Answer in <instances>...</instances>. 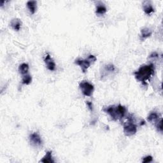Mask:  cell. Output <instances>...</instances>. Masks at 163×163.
Instances as JSON below:
<instances>
[{"instance_id":"cell-1","label":"cell","mask_w":163,"mask_h":163,"mask_svg":"<svg viewBox=\"0 0 163 163\" xmlns=\"http://www.w3.org/2000/svg\"><path fill=\"white\" fill-rule=\"evenodd\" d=\"M154 71L155 67L153 64L142 65L135 72V76L138 81L141 82L143 84H147V81L154 75Z\"/></svg>"},{"instance_id":"cell-2","label":"cell","mask_w":163,"mask_h":163,"mask_svg":"<svg viewBox=\"0 0 163 163\" xmlns=\"http://www.w3.org/2000/svg\"><path fill=\"white\" fill-rule=\"evenodd\" d=\"M103 111L108 113L111 117L112 120L115 121H121L125 117L127 113V108L119 104L118 105H112L109 107H104L103 108Z\"/></svg>"},{"instance_id":"cell-3","label":"cell","mask_w":163,"mask_h":163,"mask_svg":"<svg viewBox=\"0 0 163 163\" xmlns=\"http://www.w3.org/2000/svg\"><path fill=\"white\" fill-rule=\"evenodd\" d=\"M127 121L124 124V133L127 136L135 135L137 132V126L135 124V119L133 114L127 117Z\"/></svg>"},{"instance_id":"cell-4","label":"cell","mask_w":163,"mask_h":163,"mask_svg":"<svg viewBox=\"0 0 163 163\" xmlns=\"http://www.w3.org/2000/svg\"><path fill=\"white\" fill-rule=\"evenodd\" d=\"M96 57L93 55H90L88 56L87 59H76L75 61V64L79 65L82 70L83 73H85L87 71V69L89 68L90 66L94 63V62L96 61Z\"/></svg>"},{"instance_id":"cell-5","label":"cell","mask_w":163,"mask_h":163,"mask_svg":"<svg viewBox=\"0 0 163 163\" xmlns=\"http://www.w3.org/2000/svg\"><path fill=\"white\" fill-rule=\"evenodd\" d=\"M80 89L82 90V93L85 96H91L93 95L94 90V85L87 81L81 82L79 84Z\"/></svg>"},{"instance_id":"cell-6","label":"cell","mask_w":163,"mask_h":163,"mask_svg":"<svg viewBox=\"0 0 163 163\" xmlns=\"http://www.w3.org/2000/svg\"><path fill=\"white\" fill-rule=\"evenodd\" d=\"M30 141L31 144L35 147H41L43 145L41 138L37 133L31 134L30 136Z\"/></svg>"},{"instance_id":"cell-7","label":"cell","mask_w":163,"mask_h":163,"mask_svg":"<svg viewBox=\"0 0 163 163\" xmlns=\"http://www.w3.org/2000/svg\"><path fill=\"white\" fill-rule=\"evenodd\" d=\"M44 62L46 64V66L48 70H49L50 71H54L56 69V63L54 61L53 59L52 58L51 56L47 54L45 58H44Z\"/></svg>"},{"instance_id":"cell-8","label":"cell","mask_w":163,"mask_h":163,"mask_svg":"<svg viewBox=\"0 0 163 163\" xmlns=\"http://www.w3.org/2000/svg\"><path fill=\"white\" fill-rule=\"evenodd\" d=\"M143 9L147 15H150L151 13L154 12V8L150 1H145L143 3Z\"/></svg>"},{"instance_id":"cell-9","label":"cell","mask_w":163,"mask_h":163,"mask_svg":"<svg viewBox=\"0 0 163 163\" xmlns=\"http://www.w3.org/2000/svg\"><path fill=\"white\" fill-rule=\"evenodd\" d=\"M152 34V31L150 30L149 28L145 27L141 30L140 35V40L142 41H144L147 38H149Z\"/></svg>"},{"instance_id":"cell-10","label":"cell","mask_w":163,"mask_h":163,"mask_svg":"<svg viewBox=\"0 0 163 163\" xmlns=\"http://www.w3.org/2000/svg\"><path fill=\"white\" fill-rule=\"evenodd\" d=\"M22 26V21L19 19H13L10 22V26L15 31H19Z\"/></svg>"},{"instance_id":"cell-11","label":"cell","mask_w":163,"mask_h":163,"mask_svg":"<svg viewBox=\"0 0 163 163\" xmlns=\"http://www.w3.org/2000/svg\"><path fill=\"white\" fill-rule=\"evenodd\" d=\"M107 12V9L103 3L99 2L96 4V13L98 15H103Z\"/></svg>"},{"instance_id":"cell-12","label":"cell","mask_w":163,"mask_h":163,"mask_svg":"<svg viewBox=\"0 0 163 163\" xmlns=\"http://www.w3.org/2000/svg\"><path fill=\"white\" fill-rule=\"evenodd\" d=\"M52 151L47 152L45 156L42 158L41 160L40 161V162L44 163H54L55 161H54L53 158H52Z\"/></svg>"},{"instance_id":"cell-13","label":"cell","mask_w":163,"mask_h":163,"mask_svg":"<svg viewBox=\"0 0 163 163\" xmlns=\"http://www.w3.org/2000/svg\"><path fill=\"white\" fill-rule=\"evenodd\" d=\"M160 115L156 112H152L147 117V120L150 122H156L159 119Z\"/></svg>"},{"instance_id":"cell-14","label":"cell","mask_w":163,"mask_h":163,"mask_svg":"<svg viewBox=\"0 0 163 163\" xmlns=\"http://www.w3.org/2000/svg\"><path fill=\"white\" fill-rule=\"evenodd\" d=\"M27 7L29 9V10L32 13L34 14L37 9V1H29L27 2Z\"/></svg>"},{"instance_id":"cell-15","label":"cell","mask_w":163,"mask_h":163,"mask_svg":"<svg viewBox=\"0 0 163 163\" xmlns=\"http://www.w3.org/2000/svg\"><path fill=\"white\" fill-rule=\"evenodd\" d=\"M28 71H29V65L27 64L22 63L19 67V73L22 75L27 74Z\"/></svg>"},{"instance_id":"cell-16","label":"cell","mask_w":163,"mask_h":163,"mask_svg":"<svg viewBox=\"0 0 163 163\" xmlns=\"http://www.w3.org/2000/svg\"><path fill=\"white\" fill-rule=\"evenodd\" d=\"M32 82V77L30 75H24L22 76V83L23 84L25 85H29Z\"/></svg>"},{"instance_id":"cell-17","label":"cell","mask_w":163,"mask_h":163,"mask_svg":"<svg viewBox=\"0 0 163 163\" xmlns=\"http://www.w3.org/2000/svg\"><path fill=\"white\" fill-rule=\"evenodd\" d=\"M156 127L157 130L158 131H160L161 133L162 132V119L161 118L156 122Z\"/></svg>"},{"instance_id":"cell-18","label":"cell","mask_w":163,"mask_h":163,"mask_svg":"<svg viewBox=\"0 0 163 163\" xmlns=\"http://www.w3.org/2000/svg\"><path fill=\"white\" fill-rule=\"evenodd\" d=\"M152 159L153 158L152 156H146L144 158H143V160H142V162L143 163H147V162H150L152 161Z\"/></svg>"},{"instance_id":"cell-19","label":"cell","mask_w":163,"mask_h":163,"mask_svg":"<svg viewBox=\"0 0 163 163\" xmlns=\"http://www.w3.org/2000/svg\"><path fill=\"white\" fill-rule=\"evenodd\" d=\"M106 70L109 71H113L115 70V66L113 64H108L106 66Z\"/></svg>"},{"instance_id":"cell-20","label":"cell","mask_w":163,"mask_h":163,"mask_svg":"<svg viewBox=\"0 0 163 163\" xmlns=\"http://www.w3.org/2000/svg\"><path fill=\"white\" fill-rule=\"evenodd\" d=\"M86 104L87 105V107L90 111H93V104L92 103L89 102H86Z\"/></svg>"},{"instance_id":"cell-21","label":"cell","mask_w":163,"mask_h":163,"mask_svg":"<svg viewBox=\"0 0 163 163\" xmlns=\"http://www.w3.org/2000/svg\"><path fill=\"white\" fill-rule=\"evenodd\" d=\"M159 57V55H158V54L157 53V52H153V53L149 56V57H150V58H152V57Z\"/></svg>"}]
</instances>
